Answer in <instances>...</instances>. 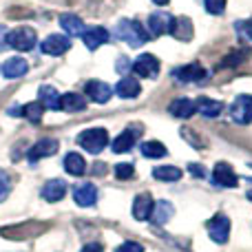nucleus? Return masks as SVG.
Returning <instances> with one entry per match:
<instances>
[{"label":"nucleus","mask_w":252,"mask_h":252,"mask_svg":"<svg viewBox=\"0 0 252 252\" xmlns=\"http://www.w3.org/2000/svg\"><path fill=\"white\" fill-rule=\"evenodd\" d=\"M115 35H118L120 40H124V42L128 44V47H133V49L142 47L146 40H151L148 29H144L137 20H120Z\"/></svg>","instance_id":"obj_1"},{"label":"nucleus","mask_w":252,"mask_h":252,"mask_svg":"<svg viewBox=\"0 0 252 252\" xmlns=\"http://www.w3.org/2000/svg\"><path fill=\"white\" fill-rule=\"evenodd\" d=\"M78 144L87 153H93V155H97V153H102L106 148V144H109V133H106L104 128L82 130V133L78 135Z\"/></svg>","instance_id":"obj_2"},{"label":"nucleus","mask_w":252,"mask_h":252,"mask_svg":"<svg viewBox=\"0 0 252 252\" xmlns=\"http://www.w3.org/2000/svg\"><path fill=\"white\" fill-rule=\"evenodd\" d=\"M4 44L16 51H31L35 47V31L29 27H18L4 35Z\"/></svg>","instance_id":"obj_3"},{"label":"nucleus","mask_w":252,"mask_h":252,"mask_svg":"<svg viewBox=\"0 0 252 252\" xmlns=\"http://www.w3.org/2000/svg\"><path fill=\"white\" fill-rule=\"evenodd\" d=\"M230 118L237 124H250L252 122V95H237L230 106Z\"/></svg>","instance_id":"obj_4"},{"label":"nucleus","mask_w":252,"mask_h":252,"mask_svg":"<svg viewBox=\"0 0 252 252\" xmlns=\"http://www.w3.org/2000/svg\"><path fill=\"white\" fill-rule=\"evenodd\" d=\"M208 235L215 244H226L230 237V219L226 215H215L208 221Z\"/></svg>","instance_id":"obj_5"},{"label":"nucleus","mask_w":252,"mask_h":252,"mask_svg":"<svg viewBox=\"0 0 252 252\" xmlns=\"http://www.w3.org/2000/svg\"><path fill=\"white\" fill-rule=\"evenodd\" d=\"M173 20L175 18L170 16L168 11H153L148 16V33L153 35H164V33H170L173 29Z\"/></svg>","instance_id":"obj_6"},{"label":"nucleus","mask_w":252,"mask_h":252,"mask_svg":"<svg viewBox=\"0 0 252 252\" xmlns=\"http://www.w3.org/2000/svg\"><path fill=\"white\" fill-rule=\"evenodd\" d=\"M133 71L139 75V78H151L155 80L157 73H159V60L151 53H142L137 60L133 62Z\"/></svg>","instance_id":"obj_7"},{"label":"nucleus","mask_w":252,"mask_h":252,"mask_svg":"<svg viewBox=\"0 0 252 252\" xmlns=\"http://www.w3.org/2000/svg\"><path fill=\"white\" fill-rule=\"evenodd\" d=\"M69 47H71V40L62 33H53L40 42V51L47 53V56H62V53L69 51Z\"/></svg>","instance_id":"obj_8"},{"label":"nucleus","mask_w":252,"mask_h":252,"mask_svg":"<svg viewBox=\"0 0 252 252\" xmlns=\"http://www.w3.org/2000/svg\"><path fill=\"white\" fill-rule=\"evenodd\" d=\"M173 75L179 80V82H204L208 78L206 69L199 64V62H190V64H184L179 69L173 71Z\"/></svg>","instance_id":"obj_9"},{"label":"nucleus","mask_w":252,"mask_h":252,"mask_svg":"<svg viewBox=\"0 0 252 252\" xmlns=\"http://www.w3.org/2000/svg\"><path fill=\"white\" fill-rule=\"evenodd\" d=\"M213 179H215V184H217V186H221V188H235L237 184H239L237 173L232 170L230 164H226V161H219V164L215 166Z\"/></svg>","instance_id":"obj_10"},{"label":"nucleus","mask_w":252,"mask_h":252,"mask_svg":"<svg viewBox=\"0 0 252 252\" xmlns=\"http://www.w3.org/2000/svg\"><path fill=\"white\" fill-rule=\"evenodd\" d=\"M168 113L177 120H188L197 113V102L190 100V97H177V100L170 102Z\"/></svg>","instance_id":"obj_11"},{"label":"nucleus","mask_w":252,"mask_h":252,"mask_svg":"<svg viewBox=\"0 0 252 252\" xmlns=\"http://www.w3.org/2000/svg\"><path fill=\"white\" fill-rule=\"evenodd\" d=\"M73 199H75V204L82 206V208H91L97 201V188L89 182L78 184V186L73 188Z\"/></svg>","instance_id":"obj_12"},{"label":"nucleus","mask_w":252,"mask_h":252,"mask_svg":"<svg viewBox=\"0 0 252 252\" xmlns=\"http://www.w3.org/2000/svg\"><path fill=\"white\" fill-rule=\"evenodd\" d=\"M87 95L97 104H106L111 100V95H113V89L106 82H102V80H91V82H87Z\"/></svg>","instance_id":"obj_13"},{"label":"nucleus","mask_w":252,"mask_h":252,"mask_svg":"<svg viewBox=\"0 0 252 252\" xmlns=\"http://www.w3.org/2000/svg\"><path fill=\"white\" fill-rule=\"evenodd\" d=\"M153 208H155L153 197L148 195V192H142V195H137L133 201V217L137 219V221H146V219H151Z\"/></svg>","instance_id":"obj_14"},{"label":"nucleus","mask_w":252,"mask_h":252,"mask_svg":"<svg viewBox=\"0 0 252 252\" xmlns=\"http://www.w3.org/2000/svg\"><path fill=\"white\" fill-rule=\"evenodd\" d=\"M53 153H58V139L44 137V139H40V142H35L33 146H31L29 159L31 161H38V159H42V157H51Z\"/></svg>","instance_id":"obj_15"},{"label":"nucleus","mask_w":252,"mask_h":252,"mask_svg":"<svg viewBox=\"0 0 252 252\" xmlns=\"http://www.w3.org/2000/svg\"><path fill=\"white\" fill-rule=\"evenodd\" d=\"M40 195H42L44 201H49V204H56V201H60L62 197L66 195V184L62 182V179H49V182L42 186Z\"/></svg>","instance_id":"obj_16"},{"label":"nucleus","mask_w":252,"mask_h":252,"mask_svg":"<svg viewBox=\"0 0 252 252\" xmlns=\"http://www.w3.org/2000/svg\"><path fill=\"white\" fill-rule=\"evenodd\" d=\"M82 40L91 51H95L97 47H102V44L109 42V31H106L104 27H91V29L82 31Z\"/></svg>","instance_id":"obj_17"},{"label":"nucleus","mask_w":252,"mask_h":252,"mask_svg":"<svg viewBox=\"0 0 252 252\" xmlns=\"http://www.w3.org/2000/svg\"><path fill=\"white\" fill-rule=\"evenodd\" d=\"M170 33H173L179 42H188V40H192V20L190 18H186V16L175 18Z\"/></svg>","instance_id":"obj_18"},{"label":"nucleus","mask_w":252,"mask_h":252,"mask_svg":"<svg viewBox=\"0 0 252 252\" xmlns=\"http://www.w3.org/2000/svg\"><path fill=\"white\" fill-rule=\"evenodd\" d=\"M135 142H137V133H135L133 128H126L124 133H120L118 137L113 139V144H111V148H113V153H118V155H122V153H128L130 148L135 146Z\"/></svg>","instance_id":"obj_19"},{"label":"nucleus","mask_w":252,"mask_h":252,"mask_svg":"<svg viewBox=\"0 0 252 252\" xmlns=\"http://www.w3.org/2000/svg\"><path fill=\"white\" fill-rule=\"evenodd\" d=\"M27 69H29L27 60H22V58H9L2 64V75L7 80H16V78H20V75H25Z\"/></svg>","instance_id":"obj_20"},{"label":"nucleus","mask_w":252,"mask_h":252,"mask_svg":"<svg viewBox=\"0 0 252 252\" xmlns=\"http://www.w3.org/2000/svg\"><path fill=\"white\" fill-rule=\"evenodd\" d=\"M139 91H142V87H139V82L133 80V78H122L118 82V87H115V95L124 97V100H133V97H137Z\"/></svg>","instance_id":"obj_21"},{"label":"nucleus","mask_w":252,"mask_h":252,"mask_svg":"<svg viewBox=\"0 0 252 252\" xmlns=\"http://www.w3.org/2000/svg\"><path fill=\"white\" fill-rule=\"evenodd\" d=\"M64 170L73 177H80V175L87 173V161L80 153H66L64 157Z\"/></svg>","instance_id":"obj_22"},{"label":"nucleus","mask_w":252,"mask_h":252,"mask_svg":"<svg viewBox=\"0 0 252 252\" xmlns=\"http://www.w3.org/2000/svg\"><path fill=\"white\" fill-rule=\"evenodd\" d=\"M173 213H175V208H173V204H170V201H157L155 208H153L151 221L155 223V226H164V223L173 217Z\"/></svg>","instance_id":"obj_23"},{"label":"nucleus","mask_w":252,"mask_h":252,"mask_svg":"<svg viewBox=\"0 0 252 252\" xmlns=\"http://www.w3.org/2000/svg\"><path fill=\"white\" fill-rule=\"evenodd\" d=\"M87 102L80 93H64L60 95V109L62 111H69V113H78V111H84Z\"/></svg>","instance_id":"obj_24"},{"label":"nucleus","mask_w":252,"mask_h":252,"mask_svg":"<svg viewBox=\"0 0 252 252\" xmlns=\"http://www.w3.org/2000/svg\"><path fill=\"white\" fill-rule=\"evenodd\" d=\"M197 111H199L204 118L213 120L223 111V104L217 100H210V97H199V100H197Z\"/></svg>","instance_id":"obj_25"},{"label":"nucleus","mask_w":252,"mask_h":252,"mask_svg":"<svg viewBox=\"0 0 252 252\" xmlns=\"http://www.w3.org/2000/svg\"><path fill=\"white\" fill-rule=\"evenodd\" d=\"M40 104H42L44 109L60 111V93L53 87H40Z\"/></svg>","instance_id":"obj_26"},{"label":"nucleus","mask_w":252,"mask_h":252,"mask_svg":"<svg viewBox=\"0 0 252 252\" xmlns=\"http://www.w3.org/2000/svg\"><path fill=\"white\" fill-rule=\"evenodd\" d=\"M60 27L69 35H82V31H84V22L80 20L78 16H73V13H64V16H60Z\"/></svg>","instance_id":"obj_27"},{"label":"nucleus","mask_w":252,"mask_h":252,"mask_svg":"<svg viewBox=\"0 0 252 252\" xmlns=\"http://www.w3.org/2000/svg\"><path fill=\"white\" fill-rule=\"evenodd\" d=\"M153 177L159 182H177V179H182V170L177 166H157L153 170Z\"/></svg>","instance_id":"obj_28"},{"label":"nucleus","mask_w":252,"mask_h":252,"mask_svg":"<svg viewBox=\"0 0 252 252\" xmlns=\"http://www.w3.org/2000/svg\"><path fill=\"white\" fill-rule=\"evenodd\" d=\"M20 113H22V118H27L29 122H33V124H38L40 120H42V113H44V106L40 104V102H31V104H27V106H22L20 109Z\"/></svg>","instance_id":"obj_29"},{"label":"nucleus","mask_w":252,"mask_h":252,"mask_svg":"<svg viewBox=\"0 0 252 252\" xmlns=\"http://www.w3.org/2000/svg\"><path fill=\"white\" fill-rule=\"evenodd\" d=\"M166 146L161 142H146L142 144V155L144 157H151V159H159V157L166 155Z\"/></svg>","instance_id":"obj_30"},{"label":"nucleus","mask_w":252,"mask_h":252,"mask_svg":"<svg viewBox=\"0 0 252 252\" xmlns=\"http://www.w3.org/2000/svg\"><path fill=\"white\" fill-rule=\"evenodd\" d=\"M113 173L118 179H130L135 175V166L133 164H118L113 168Z\"/></svg>","instance_id":"obj_31"},{"label":"nucleus","mask_w":252,"mask_h":252,"mask_svg":"<svg viewBox=\"0 0 252 252\" xmlns=\"http://www.w3.org/2000/svg\"><path fill=\"white\" fill-rule=\"evenodd\" d=\"M204 4H206V11L213 13V16H219L226 9V0H204Z\"/></svg>","instance_id":"obj_32"},{"label":"nucleus","mask_w":252,"mask_h":252,"mask_svg":"<svg viewBox=\"0 0 252 252\" xmlns=\"http://www.w3.org/2000/svg\"><path fill=\"white\" fill-rule=\"evenodd\" d=\"M235 29H237V33H239V35H244L246 40H250V42H252V18H248V20L237 22Z\"/></svg>","instance_id":"obj_33"},{"label":"nucleus","mask_w":252,"mask_h":252,"mask_svg":"<svg viewBox=\"0 0 252 252\" xmlns=\"http://www.w3.org/2000/svg\"><path fill=\"white\" fill-rule=\"evenodd\" d=\"M9 188H11V182H9V175L4 170H0V201L7 199Z\"/></svg>","instance_id":"obj_34"},{"label":"nucleus","mask_w":252,"mask_h":252,"mask_svg":"<svg viewBox=\"0 0 252 252\" xmlns=\"http://www.w3.org/2000/svg\"><path fill=\"white\" fill-rule=\"evenodd\" d=\"M115 252H144V248L137 244V241H124L122 246H118Z\"/></svg>","instance_id":"obj_35"},{"label":"nucleus","mask_w":252,"mask_h":252,"mask_svg":"<svg viewBox=\"0 0 252 252\" xmlns=\"http://www.w3.org/2000/svg\"><path fill=\"white\" fill-rule=\"evenodd\" d=\"M182 135H184V139H188V142L192 144V146H204V142L195 137V130H190V128H182Z\"/></svg>","instance_id":"obj_36"},{"label":"nucleus","mask_w":252,"mask_h":252,"mask_svg":"<svg viewBox=\"0 0 252 252\" xmlns=\"http://www.w3.org/2000/svg\"><path fill=\"white\" fill-rule=\"evenodd\" d=\"M115 69H118L120 71V73H128V71L130 69H133V64H130V62H128V58H118V66H115Z\"/></svg>","instance_id":"obj_37"},{"label":"nucleus","mask_w":252,"mask_h":252,"mask_svg":"<svg viewBox=\"0 0 252 252\" xmlns=\"http://www.w3.org/2000/svg\"><path fill=\"white\" fill-rule=\"evenodd\" d=\"M188 170L192 177H206V168L201 164H188Z\"/></svg>","instance_id":"obj_38"},{"label":"nucleus","mask_w":252,"mask_h":252,"mask_svg":"<svg viewBox=\"0 0 252 252\" xmlns=\"http://www.w3.org/2000/svg\"><path fill=\"white\" fill-rule=\"evenodd\" d=\"M82 252H104V248H102V244H87Z\"/></svg>","instance_id":"obj_39"},{"label":"nucleus","mask_w":252,"mask_h":252,"mask_svg":"<svg viewBox=\"0 0 252 252\" xmlns=\"http://www.w3.org/2000/svg\"><path fill=\"white\" fill-rule=\"evenodd\" d=\"M155 4H168V0H153Z\"/></svg>","instance_id":"obj_40"},{"label":"nucleus","mask_w":252,"mask_h":252,"mask_svg":"<svg viewBox=\"0 0 252 252\" xmlns=\"http://www.w3.org/2000/svg\"><path fill=\"white\" fill-rule=\"evenodd\" d=\"M246 197H248V199L252 201V188H250V190H248V192H246Z\"/></svg>","instance_id":"obj_41"}]
</instances>
